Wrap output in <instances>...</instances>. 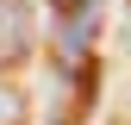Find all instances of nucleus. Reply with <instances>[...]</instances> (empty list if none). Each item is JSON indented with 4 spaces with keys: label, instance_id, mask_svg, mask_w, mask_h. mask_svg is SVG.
<instances>
[{
    "label": "nucleus",
    "instance_id": "f257e3e1",
    "mask_svg": "<svg viewBox=\"0 0 131 125\" xmlns=\"http://www.w3.org/2000/svg\"><path fill=\"white\" fill-rule=\"evenodd\" d=\"M31 44H38V13H31V0H0V69L25 62Z\"/></svg>",
    "mask_w": 131,
    "mask_h": 125
},
{
    "label": "nucleus",
    "instance_id": "f03ea898",
    "mask_svg": "<svg viewBox=\"0 0 131 125\" xmlns=\"http://www.w3.org/2000/svg\"><path fill=\"white\" fill-rule=\"evenodd\" d=\"M94 6H100V0H50V13L62 19V38H69V44H81V38H88Z\"/></svg>",
    "mask_w": 131,
    "mask_h": 125
},
{
    "label": "nucleus",
    "instance_id": "7ed1b4c3",
    "mask_svg": "<svg viewBox=\"0 0 131 125\" xmlns=\"http://www.w3.org/2000/svg\"><path fill=\"white\" fill-rule=\"evenodd\" d=\"M0 125H31V100L0 75Z\"/></svg>",
    "mask_w": 131,
    "mask_h": 125
}]
</instances>
